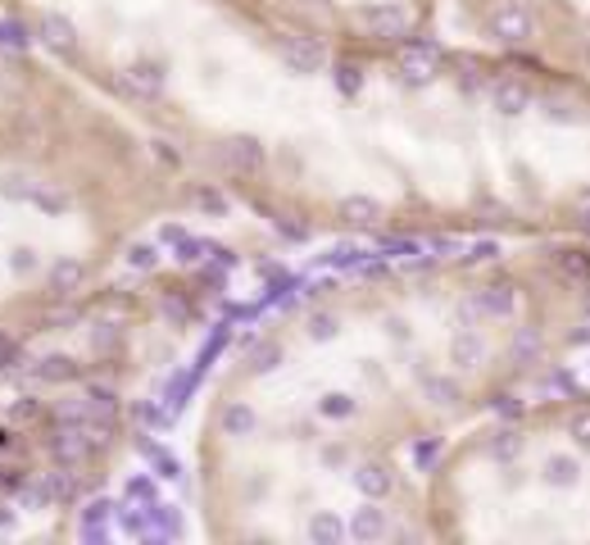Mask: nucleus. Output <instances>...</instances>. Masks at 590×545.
Instances as JSON below:
<instances>
[{
  "instance_id": "obj_7",
  "label": "nucleus",
  "mask_w": 590,
  "mask_h": 545,
  "mask_svg": "<svg viewBox=\"0 0 590 545\" xmlns=\"http://www.w3.org/2000/svg\"><path fill=\"white\" fill-rule=\"evenodd\" d=\"M450 363H454V369H459V373H477V369H482V363H486V341L477 337V332H473V327H463V332H459V337L450 341Z\"/></svg>"
},
{
  "instance_id": "obj_22",
  "label": "nucleus",
  "mask_w": 590,
  "mask_h": 545,
  "mask_svg": "<svg viewBox=\"0 0 590 545\" xmlns=\"http://www.w3.org/2000/svg\"><path fill=\"white\" fill-rule=\"evenodd\" d=\"M336 82H340V91H346V96H355L363 78H359V69H355V65H340V69H336Z\"/></svg>"
},
{
  "instance_id": "obj_19",
  "label": "nucleus",
  "mask_w": 590,
  "mask_h": 545,
  "mask_svg": "<svg viewBox=\"0 0 590 545\" xmlns=\"http://www.w3.org/2000/svg\"><path fill=\"white\" fill-rule=\"evenodd\" d=\"M522 450V441H518V432H500V437H495L490 441V454H495V460H513V454Z\"/></svg>"
},
{
  "instance_id": "obj_10",
  "label": "nucleus",
  "mask_w": 590,
  "mask_h": 545,
  "mask_svg": "<svg viewBox=\"0 0 590 545\" xmlns=\"http://www.w3.org/2000/svg\"><path fill=\"white\" fill-rule=\"evenodd\" d=\"M541 350H545V341H541V332L536 327H513V341H509V359L513 363H536L541 359Z\"/></svg>"
},
{
  "instance_id": "obj_13",
  "label": "nucleus",
  "mask_w": 590,
  "mask_h": 545,
  "mask_svg": "<svg viewBox=\"0 0 590 545\" xmlns=\"http://www.w3.org/2000/svg\"><path fill=\"white\" fill-rule=\"evenodd\" d=\"M223 155H228L232 169H255V164H259V146H255V141H228Z\"/></svg>"
},
{
  "instance_id": "obj_17",
  "label": "nucleus",
  "mask_w": 590,
  "mask_h": 545,
  "mask_svg": "<svg viewBox=\"0 0 590 545\" xmlns=\"http://www.w3.org/2000/svg\"><path fill=\"white\" fill-rule=\"evenodd\" d=\"M568 437H572L581 450H590V409H577V414L568 418Z\"/></svg>"
},
{
  "instance_id": "obj_2",
  "label": "nucleus",
  "mask_w": 590,
  "mask_h": 545,
  "mask_svg": "<svg viewBox=\"0 0 590 545\" xmlns=\"http://www.w3.org/2000/svg\"><path fill=\"white\" fill-rule=\"evenodd\" d=\"M355 23L363 27L368 37H378V42H400V37H409V10L400 5V0H372V5H359L355 10Z\"/></svg>"
},
{
  "instance_id": "obj_14",
  "label": "nucleus",
  "mask_w": 590,
  "mask_h": 545,
  "mask_svg": "<svg viewBox=\"0 0 590 545\" xmlns=\"http://www.w3.org/2000/svg\"><path fill=\"white\" fill-rule=\"evenodd\" d=\"M545 114L554 118V124H581L577 101H564V96H549V101H545Z\"/></svg>"
},
{
  "instance_id": "obj_23",
  "label": "nucleus",
  "mask_w": 590,
  "mask_h": 545,
  "mask_svg": "<svg viewBox=\"0 0 590 545\" xmlns=\"http://www.w3.org/2000/svg\"><path fill=\"white\" fill-rule=\"evenodd\" d=\"M323 414L346 418V414H355V401H350V396H327V401H323Z\"/></svg>"
},
{
  "instance_id": "obj_1",
  "label": "nucleus",
  "mask_w": 590,
  "mask_h": 545,
  "mask_svg": "<svg viewBox=\"0 0 590 545\" xmlns=\"http://www.w3.org/2000/svg\"><path fill=\"white\" fill-rule=\"evenodd\" d=\"M532 33H536V19H532V10L522 5V0H500L490 14H486V37L495 42V46H527L532 42Z\"/></svg>"
},
{
  "instance_id": "obj_18",
  "label": "nucleus",
  "mask_w": 590,
  "mask_h": 545,
  "mask_svg": "<svg viewBox=\"0 0 590 545\" xmlns=\"http://www.w3.org/2000/svg\"><path fill=\"white\" fill-rule=\"evenodd\" d=\"M309 536H314V541H340V536H346V527H340L336 519H327V513H323V519L309 523Z\"/></svg>"
},
{
  "instance_id": "obj_24",
  "label": "nucleus",
  "mask_w": 590,
  "mask_h": 545,
  "mask_svg": "<svg viewBox=\"0 0 590 545\" xmlns=\"http://www.w3.org/2000/svg\"><path fill=\"white\" fill-rule=\"evenodd\" d=\"M572 214H577L581 228H590V187H581V192L572 196Z\"/></svg>"
},
{
  "instance_id": "obj_4",
  "label": "nucleus",
  "mask_w": 590,
  "mask_h": 545,
  "mask_svg": "<svg viewBox=\"0 0 590 545\" xmlns=\"http://www.w3.org/2000/svg\"><path fill=\"white\" fill-rule=\"evenodd\" d=\"M532 86H527V82H518V78H500V82H495L490 86V105H495V114H500V118H518V114H527V109H532Z\"/></svg>"
},
{
  "instance_id": "obj_12",
  "label": "nucleus",
  "mask_w": 590,
  "mask_h": 545,
  "mask_svg": "<svg viewBox=\"0 0 590 545\" xmlns=\"http://www.w3.org/2000/svg\"><path fill=\"white\" fill-rule=\"evenodd\" d=\"M340 214H346L350 223H359V228H372V223H382V205L368 200V196H355V200L340 205Z\"/></svg>"
},
{
  "instance_id": "obj_20",
  "label": "nucleus",
  "mask_w": 590,
  "mask_h": 545,
  "mask_svg": "<svg viewBox=\"0 0 590 545\" xmlns=\"http://www.w3.org/2000/svg\"><path fill=\"white\" fill-rule=\"evenodd\" d=\"M414 460H418V468H431L441 460V441H418L414 445Z\"/></svg>"
},
{
  "instance_id": "obj_9",
  "label": "nucleus",
  "mask_w": 590,
  "mask_h": 545,
  "mask_svg": "<svg viewBox=\"0 0 590 545\" xmlns=\"http://www.w3.org/2000/svg\"><path fill=\"white\" fill-rule=\"evenodd\" d=\"M355 487H359L368 500H382V496L395 487V477H391V468H382V464H363V468H355Z\"/></svg>"
},
{
  "instance_id": "obj_15",
  "label": "nucleus",
  "mask_w": 590,
  "mask_h": 545,
  "mask_svg": "<svg viewBox=\"0 0 590 545\" xmlns=\"http://www.w3.org/2000/svg\"><path fill=\"white\" fill-rule=\"evenodd\" d=\"M423 391H427V396L437 401V405H454V401H459V386H454L450 378H427Z\"/></svg>"
},
{
  "instance_id": "obj_5",
  "label": "nucleus",
  "mask_w": 590,
  "mask_h": 545,
  "mask_svg": "<svg viewBox=\"0 0 590 545\" xmlns=\"http://www.w3.org/2000/svg\"><path fill=\"white\" fill-rule=\"evenodd\" d=\"M437 65H441V46H431V42H414L400 55V69H405L409 82H431L437 78Z\"/></svg>"
},
{
  "instance_id": "obj_26",
  "label": "nucleus",
  "mask_w": 590,
  "mask_h": 545,
  "mask_svg": "<svg viewBox=\"0 0 590 545\" xmlns=\"http://www.w3.org/2000/svg\"><path fill=\"white\" fill-rule=\"evenodd\" d=\"M482 318V310H477V295H468V300H463V305H459V323L463 327H473Z\"/></svg>"
},
{
  "instance_id": "obj_11",
  "label": "nucleus",
  "mask_w": 590,
  "mask_h": 545,
  "mask_svg": "<svg viewBox=\"0 0 590 545\" xmlns=\"http://www.w3.org/2000/svg\"><path fill=\"white\" fill-rule=\"evenodd\" d=\"M350 536H355V541H378V536H386V513H382L378 505L355 509V519H350Z\"/></svg>"
},
{
  "instance_id": "obj_27",
  "label": "nucleus",
  "mask_w": 590,
  "mask_h": 545,
  "mask_svg": "<svg viewBox=\"0 0 590 545\" xmlns=\"http://www.w3.org/2000/svg\"><path fill=\"white\" fill-rule=\"evenodd\" d=\"M495 414H505V418H518V414H522V405H518L513 396H495Z\"/></svg>"
},
{
  "instance_id": "obj_6",
  "label": "nucleus",
  "mask_w": 590,
  "mask_h": 545,
  "mask_svg": "<svg viewBox=\"0 0 590 545\" xmlns=\"http://www.w3.org/2000/svg\"><path fill=\"white\" fill-rule=\"evenodd\" d=\"M473 295H477L482 318H513L518 314V291L509 282H490V287H482Z\"/></svg>"
},
{
  "instance_id": "obj_16",
  "label": "nucleus",
  "mask_w": 590,
  "mask_h": 545,
  "mask_svg": "<svg viewBox=\"0 0 590 545\" xmlns=\"http://www.w3.org/2000/svg\"><path fill=\"white\" fill-rule=\"evenodd\" d=\"M223 428H228L232 437H245V432L255 428V414L245 409V405H232V409H228V418H223Z\"/></svg>"
},
{
  "instance_id": "obj_8",
  "label": "nucleus",
  "mask_w": 590,
  "mask_h": 545,
  "mask_svg": "<svg viewBox=\"0 0 590 545\" xmlns=\"http://www.w3.org/2000/svg\"><path fill=\"white\" fill-rule=\"evenodd\" d=\"M545 487H558V491H568V487H577L581 482V464L572 460V454H549L545 460Z\"/></svg>"
},
{
  "instance_id": "obj_25",
  "label": "nucleus",
  "mask_w": 590,
  "mask_h": 545,
  "mask_svg": "<svg viewBox=\"0 0 590 545\" xmlns=\"http://www.w3.org/2000/svg\"><path fill=\"white\" fill-rule=\"evenodd\" d=\"M309 337H314V341H327V337H336V323L323 314V318H314V323H309Z\"/></svg>"
},
{
  "instance_id": "obj_3",
  "label": "nucleus",
  "mask_w": 590,
  "mask_h": 545,
  "mask_svg": "<svg viewBox=\"0 0 590 545\" xmlns=\"http://www.w3.org/2000/svg\"><path fill=\"white\" fill-rule=\"evenodd\" d=\"M282 65L291 73H319L323 69V42L319 37H282Z\"/></svg>"
},
{
  "instance_id": "obj_21",
  "label": "nucleus",
  "mask_w": 590,
  "mask_h": 545,
  "mask_svg": "<svg viewBox=\"0 0 590 545\" xmlns=\"http://www.w3.org/2000/svg\"><path fill=\"white\" fill-rule=\"evenodd\" d=\"M558 264H564V272H572V278H590V259L568 251V255H558Z\"/></svg>"
}]
</instances>
